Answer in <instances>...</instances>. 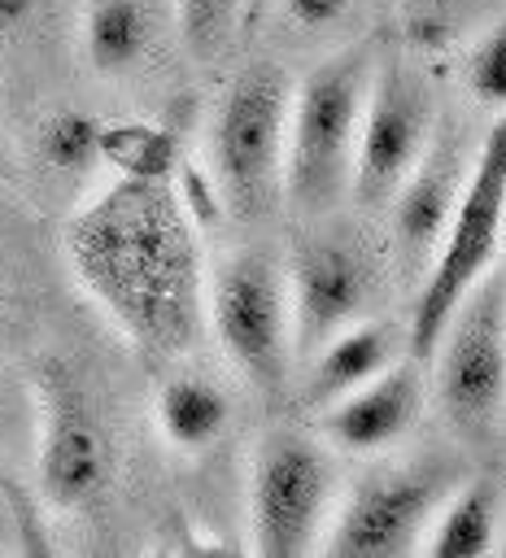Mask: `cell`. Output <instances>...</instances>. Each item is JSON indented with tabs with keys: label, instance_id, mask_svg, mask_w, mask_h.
Masks as SVG:
<instances>
[{
	"label": "cell",
	"instance_id": "cell-8",
	"mask_svg": "<svg viewBox=\"0 0 506 558\" xmlns=\"http://www.w3.org/2000/svg\"><path fill=\"white\" fill-rule=\"evenodd\" d=\"M458 484L462 471L436 458L375 466L353 484L318 549L336 558H401L419 549V536Z\"/></svg>",
	"mask_w": 506,
	"mask_h": 558
},
{
	"label": "cell",
	"instance_id": "cell-12",
	"mask_svg": "<svg viewBox=\"0 0 506 558\" xmlns=\"http://www.w3.org/2000/svg\"><path fill=\"white\" fill-rule=\"evenodd\" d=\"M467 183L462 170V144L454 135L427 140L401 187L393 192V244L406 262V270H419L432 262V248L441 244V231L449 227V214L458 205V192Z\"/></svg>",
	"mask_w": 506,
	"mask_h": 558
},
{
	"label": "cell",
	"instance_id": "cell-22",
	"mask_svg": "<svg viewBox=\"0 0 506 558\" xmlns=\"http://www.w3.org/2000/svg\"><path fill=\"white\" fill-rule=\"evenodd\" d=\"M170 187H174V196H179V205H183V214L192 218L196 231H209V227L222 222L227 201H222L209 170H201L196 161H179L174 174H170Z\"/></svg>",
	"mask_w": 506,
	"mask_h": 558
},
{
	"label": "cell",
	"instance_id": "cell-25",
	"mask_svg": "<svg viewBox=\"0 0 506 558\" xmlns=\"http://www.w3.org/2000/svg\"><path fill=\"white\" fill-rule=\"evenodd\" d=\"M31 9H35V0H0V31L22 26L31 17Z\"/></svg>",
	"mask_w": 506,
	"mask_h": 558
},
{
	"label": "cell",
	"instance_id": "cell-18",
	"mask_svg": "<svg viewBox=\"0 0 506 558\" xmlns=\"http://www.w3.org/2000/svg\"><path fill=\"white\" fill-rule=\"evenodd\" d=\"M100 161L118 179H170L183 153L170 126L122 118V122H100Z\"/></svg>",
	"mask_w": 506,
	"mask_h": 558
},
{
	"label": "cell",
	"instance_id": "cell-15",
	"mask_svg": "<svg viewBox=\"0 0 506 558\" xmlns=\"http://www.w3.org/2000/svg\"><path fill=\"white\" fill-rule=\"evenodd\" d=\"M153 48L148 0H87L83 13V57L96 74L118 78L135 70Z\"/></svg>",
	"mask_w": 506,
	"mask_h": 558
},
{
	"label": "cell",
	"instance_id": "cell-6",
	"mask_svg": "<svg viewBox=\"0 0 506 558\" xmlns=\"http://www.w3.org/2000/svg\"><path fill=\"white\" fill-rule=\"evenodd\" d=\"M205 318L227 362L262 392H279L292 366L288 266L270 248H240L205 279Z\"/></svg>",
	"mask_w": 506,
	"mask_h": 558
},
{
	"label": "cell",
	"instance_id": "cell-11",
	"mask_svg": "<svg viewBox=\"0 0 506 558\" xmlns=\"http://www.w3.org/2000/svg\"><path fill=\"white\" fill-rule=\"evenodd\" d=\"M380 266L366 240L349 231H318L297 244L288 266L292 301V353L310 357L340 327L358 323L375 296Z\"/></svg>",
	"mask_w": 506,
	"mask_h": 558
},
{
	"label": "cell",
	"instance_id": "cell-2",
	"mask_svg": "<svg viewBox=\"0 0 506 558\" xmlns=\"http://www.w3.org/2000/svg\"><path fill=\"white\" fill-rule=\"evenodd\" d=\"M375 74V52L353 44L318 61L292 92L284 135V192L297 214H327L349 192L358 126Z\"/></svg>",
	"mask_w": 506,
	"mask_h": 558
},
{
	"label": "cell",
	"instance_id": "cell-9",
	"mask_svg": "<svg viewBox=\"0 0 506 558\" xmlns=\"http://www.w3.org/2000/svg\"><path fill=\"white\" fill-rule=\"evenodd\" d=\"M432 140V92L427 83L401 61L388 57L371 74L358 148H353V174L349 192L362 209H380L393 201L410 166Z\"/></svg>",
	"mask_w": 506,
	"mask_h": 558
},
{
	"label": "cell",
	"instance_id": "cell-23",
	"mask_svg": "<svg viewBox=\"0 0 506 558\" xmlns=\"http://www.w3.org/2000/svg\"><path fill=\"white\" fill-rule=\"evenodd\" d=\"M401 9H406L410 31L423 44H441L462 26L471 9H480V0H401Z\"/></svg>",
	"mask_w": 506,
	"mask_h": 558
},
{
	"label": "cell",
	"instance_id": "cell-3",
	"mask_svg": "<svg viewBox=\"0 0 506 558\" xmlns=\"http://www.w3.org/2000/svg\"><path fill=\"white\" fill-rule=\"evenodd\" d=\"M436 405L467 445L506 432V270H484L436 340Z\"/></svg>",
	"mask_w": 506,
	"mask_h": 558
},
{
	"label": "cell",
	"instance_id": "cell-17",
	"mask_svg": "<svg viewBox=\"0 0 506 558\" xmlns=\"http://www.w3.org/2000/svg\"><path fill=\"white\" fill-rule=\"evenodd\" d=\"M493 527H497V488H493V480L458 484L445 497V506L436 510L427 554L432 558H480V554L493 549Z\"/></svg>",
	"mask_w": 506,
	"mask_h": 558
},
{
	"label": "cell",
	"instance_id": "cell-10",
	"mask_svg": "<svg viewBox=\"0 0 506 558\" xmlns=\"http://www.w3.org/2000/svg\"><path fill=\"white\" fill-rule=\"evenodd\" d=\"M35 401H39V427H35L39 493L61 510L87 506L109 480V436L100 427V414L65 362L39 366Z\"/></svg>",
	"mask_w": 506,
	"mask_h": 558
},
{
	"label": "cell",
	"instance_id": "cell-19",
	"mask_svg": "<svg viewBox=\"0 0 506 558\" xmlns=\"http://www.w3.org/2000/svg\"><path fill=\"white\" fill-rule=\"evenodd\" d=\"M35 144H39V157L48 170L83 174L100 161V118H92L83 109H57L52 118H44Z\"/></svg>",
	"mask_w": 506,
	"mask_h": 558
},
{
	"label": "cell",
	"instance_id": "cell-5",
	"mask_svg": "<svg viewBox=\"0 0 506 558\" xmlns=\"http://www.w3.org/2000/svg\"><path fill=\"white\" fill-rule=\"evenodd\" d=\"M292 83L275 61L244 65L218 96L209 118V174L236 209V218H257L284 174Z\"/></svg>",
	"mask_w": 506,
	"mask_h": 558
},
{
	"label": "cell",
	"instance_id": "cell-14",
	"mask_svg": "<svg viewBox=\"0 0 506 558\" xmlns=\"http://www.w3.org/2000/svg\"><path fill=\"white\" fill-rule=\"evenodd\" d=\"M397 353V331L388 323H349L332 340L310 353L305 375V405H332L336 397L353 392L371 375H380Z\"/></svg>",
	"mask_w": 506,
	"mask_h": 558
},
{
	"label": "cell",
	"instance_id": "cell-24",
	"mask_svg": "<svg viewBox=\"0 0 506 558\" xmlns=\"http://www.w3.org/2000/svg\"><path fill=\"white\" fill-rule=\"evenodd\" d=\"M349 4L353 0H284V9H288V17L297 22V26H336L345 13H349Z\"/></svg>",
	"mask_w": 506,
	"mask_h": 558
},
{
	"label": "cell",
	"instance_id": "cell-21",
	"mask_svg": "<svg viewBox=\"0 0 506 558\" xmlns=\"http://www.w3.org/2000/svg\"><path fill=\"white\" fill-rule=\"evenodd\" d=\"M467 83H471V96L489 109H506V17L497 26H489L480 35V44L471 48V61H467Z\"/></svg>",
	"mask_w": 506,
	"mask_h": 558
},
{
	"label": "cell",
	"instance_id": "cell-4",
	"mask_svg": "<svg viewBox=\"0 0 506 558\" xmlns=\"http://www.w3.org/2000/svg\"><path fill=\"white\" fill-rule=\"evenodd\" d=\"M502 231H506V109L489 126L480 157L467 170V183H462L458 205H454L449 227H445V244L432 253V270L419 288V301L410 314L414 357H432L441 327L449 323L454 305L493 266Z\"/></svg>",
	"mask_w": 506,
	"mask_h": 558
},
{
	"label": "cell",
	"instance_id": "cell-7",
	"mask_svg": "<svg viewBox=\"0 0 506 558\" xmlns=\"http://www.w3.org/2000/svg\"><path fill=\"white\" fill-rule=\"evenodd\" d=\"M332 501H336V466L314 436L297 427H275L257 440L249 466L253 554L301 558L318 549V532L327 527Z\"/></svg>",
	"mask_w": 506,
	"mask_h": 558
},
{
	"label": "cell",
	"instance_id": "cell-16",
	"mask_svg": "<svg viewBox=\"0 0 506 558\" xmlns=\"http://www.w3.org/2000/svg\"><path fill=\"white\" fill-rule=\"evenodd\" d=\"M227 414H231L227 392L205 375H174L157 392V427L183 453L214 445L227 427Z\"/></svg>",
	"mask_w": 506,
	"mask_h": 558
},
{
	"label": "cell",
	"instance_id": "cell-1",
	"mask_svg": "<svg viewBox=\"0 0 506 558\" xmlns=\"http://www.w3.org/2000/svg\"><path fill=\"white\" fill-rule=\"evenodd\" d=\"M79 288L153 357H179L205 327L201 231L170 179H118L65 222Z\"/></svg>",
	"mask_w": 506,
	"mask_h": 558
},
{
	"label": "cell",
	"instance_id": "cell-20",
	"mask_svg": "<svg viewBox=\"0 0 506 558\" xmlns=\"http://www.w3.org/2000/svg\"><path fill=\"white\" fill-rule=\"evenodd\" d=\"M240 13H244V0H174L179 39L188 57L201 65L222 61V52L240 31Z\"/></svg>",
	"mask_w": 506,
	"mask_h": 558
},
{
	"label": "cell",
	"instance_id": "cell-13",
	"mask_svg": "<svg viewBox=\"0 0 506 558\" xmlns=\"http://www.w3.org/2000/svg\"><path fill=\"white\" fill-rule=\"evenodd\" d=\"M419 397V371L410 362H388L380 375L323 405V432L349 453H375L414 427Z\"/></svg>",
	"mask_w": 506,
	"mask_h": 558
}]
</instances>
